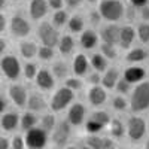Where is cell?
Returning <instances> with one entry per match:
<instances>
[{
    "label": "cell",
    "instance_id": "cell-2",
    "mask_svg": "<svg viewBox=\"0 0 149 149\" xmlns=\"http://www.w3.org/2000/svg\"><path fill=\"white\" fill-rule=\"evenodd\" d=\"M98 12L102 19L113 24L125 17V6L121 0H102L98 3Z\"/></svg>",
    "mask_w": 149,
    "mask_h": 149
},
{
    "label": "cell",
    "instance_id": "cell-57",
    "mask_svg": "<svg viewBox=\"0 0 149 149\" xmlns=\"http://www.w3.org/2000/svg\"><path fill=\"white\" fill-rule=\"evenodd\" d=\"M79 149H91V148H88L86 145H81V146H79Z\"/></svg>",
    "mask_w": 149,
    "mask_h": 149
},
{
    "label": "cell",
    "instance_id": "cell-18",
    "mask_svg": "<svg viewBox=\"0 0 149 149\" xmlns=\"http://www.w3.org/2000/svg\"><path fill=\"white\" fill-rule=\"evenodd\" d=\"M88 102L91 106L94 107H100L106 103L107 100V94H106V90L103 88L102 85H95V86H90L88 90Z\"/></svg>",
    "mask_w": 149,
    "mask_h": 149
},
{
    "label": "cell",
    "instance_id": "cell-32",
    "mask_svg": "<svg viewBox=\"0 0 149 149\" xmlns=\"http://www.w3.org/2000/svg\"><path fill=\"white\" fill-rule=\"evenodd\" d=\"M69 14H67V10H64V9H60V10H55L54 12V15H52V26L58 30V29H61V27H64V26H67V22H69Z\"/></svg>",
    "mask_w": 149,
    "mask_h": 149
},
{
    "label": "cell",
    "instance_id": "cell-33",
    "mask_svg": "<svg viewBox=\"0 0 149 149\" xmlns=\"http://www.w3.org/2000/svg\"><path fill=\"white\" fill-rule=\"evenodd\" d=\"M90 119H93V121L98 122L102 127H104V130L107 128V125H109L110 121H112V118H110V115H109V112L102 110V109L94 110L93 113H91V116H90Z\"/></svg>",
    "mask_w": 149,
    "mask_h": 149
},
{
    "label": "cell",
    "instance_id": "cell-25",
    "mask_svg": "<svg viewBox=\"0 0 149 149\" xmlns=\"http://www.w3.org/2000/svg\"><path fill=\"white\" fill-rule=\"evenodd\" d=\"M37 125H39V116H37V113H33V112L27 110L22 115H19V128L24 133L37 127Z\"/></svg>",
    "mask_w": 149,
    "mask_h": 149
},
{
    "label": "cell",
    "instance_id": "cell-29",
    "mask_svg": "<svg viewBox=\"0 0 149 149\" xmlns=\"http://www.w3.org/2000/svg\"><path fill=\"white\" fill-rule=\"evenodd\" d=\"M57 48H58V52L61 55H69V54L73 52V49H74V39L70 34H63L60 37Z\"/></svg>",
    "mask_w": 149,
    "mask_h": 149
},
{
    "label": "cell",
    "instance_id": "cell-49",
    "mask_svg": "<svg viewBox=\"0 0 149 149\" xmlns=\"http://www.w3.org/2000/svg\"><path fill=\"white\" fill-rule=\"evenodd\" d=\"M0 149H10V139L6 136H0Z\"/></svg>",
    "mask_w": 149,
    "mask_h": 149
},
{
    "label": "cell",
    "instance_id": "cell-7",
    "mask_svg": "<svg viewBox=\"0 0 149 149\" xmlns=\"http://www.w3.org/2000/svg\"><path fill=\"white\" fill-rule=\"evenodd\" d=\"M0 70L5 74V78L12 82L18 81V78L22 74V66L19 63L18 57L12 55V54L2 57V60H0Z\"/></svg>",
    "mask_w": 149,
    "mask_h": 149
},
{
    "label": "cell",
    "instance_id": "cell-24",
    "mask_svg": "<svg viewBox=\"0 0 149 149\" xmlns=\"http://www.w3.org/2000/svg\"><path fill=\"white\" fill-rule=\"evenodd\" d=\"M18 49H19L21 57H22L24 60L30 61V60H33L34 57H37V49H39V46H37V45H36V42H33V40L24 39V40H21V42H19Z\"/></svg>",
    "mask_w": 149,
    "mask_h": 149
},
{
    "label": "cell",
    "instance_id": "cell-35",
    "mask_svg": "<svg viewBox=\"0 0 149 149\" xmlns=\"http://www.w3.org/2000/svg\"><path fill=\"white\" fill-rule=\"evenodd\" d=\"M102 142H103V137L100 134H88L84 139V145H86L91 149H102Z\"/></svg>",
    "mask_w": 149,
    "mask_h": 149
},
{
    "label": "cell",
    "instance_id": "cell-45",
    "mask_svg": "<svg viewBox=\"0 0 149 149\" xmlns=\"http://www.w3.org/2000/svg\"><path fill=\"white\" fill-rule=\"evenodd\" d=\"M88 19H90V22L93 24V26H98V24L102 22V15H100V12H98V9H93L90 12Z\"/></svg>",
    "mask_w": 149,
    "mask_h": 149
},
{
    "label": "cell",
    "instance_id": "cell-23",
    "mask_svg": "<svg viewBox=\"0 0 149 149\" xmlns=\"http://www.w3.org/2000/svg\"><path fill=\"white\" fill-rule=\"evenodd\" d=\"M79 43H81L82 49H86V51L94 49L98 45V34L94 30H91V29H86V30H84L81 33Z\"/></svg>",
    "mask_w": 149,
    "mask_h": 149
},
{
    "label": "cell",
    "instance_id": "cell-17",
    "mask_svg": "<svg viewBox=\"0 0 149 149\" xmlns=\"http://www.w3.org/2000/svg\"><path fill=\"white\" fill-rule=\"evenodd\" d=\"M72 70L74 73L76 78H81V76H85L88 74V70H90V58L86 57L85 54L79 52L74 55L73 58V63H72Z\"/></svg>",
    "mask_w": 149,
    "mask_h": 149
},
{
    "label": "cell",
    "instance_id": "cell-1",
    "mask_svg": "<svg viewBox=\"0 0 149 149\" xmlns=\"http://www.w3.org/2000/svg\"><path fill=\"white\" fill-rule=\"evenodd\" d=\"M130 109L134 113H140L149 109V81L137 84L130 93Z\"/></svg>",
    "mask_w": 149,
    "mask_h": 149
},
{
    "label": "cell",
    "instance_id": "cell-55",
    "mask_svg": "<svg viewBox=\"0 0 149 149\" xmlns=\"http://www.w3.org/2000/svg\"><path fill=\"white\" fill-rule=\"evenodd\" d=\"M64 149H79V146H76V145H72V143H70V145H67Z\"/></svg>",
    "mask_w": 149,
    "mask_h": 149
},
{
    "label": "cell",
    "instance_id": "cell-31",
    "mask_svg": "<svg viewBox=\"0 0 149 149\" xmlns=\"http://www.w3.org/2000/svg\"><path fill=\"white\" fill-rule=\"evenodd\" d=\"M67 27L70 30V33H82L85 30V19L81 17V15H73L69 18V22H67Z\"/></svg>",
    "mask_w": 149,
    "mask_h": 149
},
{
    "label": "cell",
    "instance_id": "cell-52",
    "mask_svg": "<svg viewBox=\"0 0 149 149\" xmlns=\"http://www.w3.org/2000/svg\"><path fill=\"white\" fill-rule=\"evenodd\" d=\"M6 29H8V19H6V17L3 14H0V34L5 33Z\"/></svg>",
    "mask_w": 149,
    "mask_h": 149
},
{
    "label": "cell",
    "instance_id": "cell-10",
    "mask_svg": "<svg viewBox=\"0 0 149 149\" xmlns=\"http://www.w3.org/2000/svg\"><path fill=\"white\" fill-rule=\"evenodd\" d=\"M8 97L10 98V102L19 109H24L27 106L29 93H27L26 86L21 85V84H10L9 88H8Z\"/></svg>",
    "mask_w": 149,
    "mask_h": 149
},
{
    "label": "cell",
    "instance_id": "cell-28",
    "mask_svg": "<svg viewBox=\"0 0 149 149\" xmlns=\"http://www.w3.org/2000/svg\"><path fill=\"white\" fill-rule=\"evenodd\" d=\"M57 118H55V113H43L40 118H39V127L42 128V130H45L49 136H51V133L55 130V127H57Z\"/></svg>",
    "mask_w": 149,
    "mask_h": 149
},
{
    "label": "cell",
    "instance_id": "cell-34",
    "mask_svg": "<svg viewBox=\"0 0 149 149\" xmlns=\"http://www.w3.org/2000/svg\"><path fill=\"white\" fill-rule=\"evenodd\" d=\"M37 72H39V67H37L36 63H33V61H26L22 66V74L24 78H26L27 81H34Z\"/></svg>",
    "mask_w": 149,
    "mask_h": 149
},
{
    "label": "cell",
    "instance_id": "cell-11",
    "mask_svg": "<svg viewBox=\"0 0 149 149\" xmlns=\"http://www.w3.org/2000/svg\"><path fill=\"white\" fill-rule=\"evenodd\" d=\"M85 116H86V107L84 103L74 102L67 110V122L72 127H81L82 124H85Z\"/></svg>",
    "mask_w": 149,
    "mask_h": 149
},
{
    "label": "cell",
    "instance_id": "cell-50",
    "mask_svg": "<svg viewBox=\"0 0 149 149\" xmlns=\"http://www.w3.org/2000/svg\"><path fill=\"white\" fill-rule=\"evenodd\" d=\"M84 0H64V5H67L70 9H76L82 5Z\"/></svg>",
    "mask_w": 149,
    "mask_h": 149
},
{
    "label": "cell",
    "instance_id": "cell-47",
    "mask_svg": "<svg viewBox=\"0 0 149 149\" xmlns=\"http://www.w3.org/2000/svg\"><path fill=\"white\" fill-rule=\"evenodd\" d=\"M46 3H48L49 9H52V10H60V9H63L64 0H46Z\"/></svg>",
    "mask_w": 149,
    "mask_h": 149
},
{
    "label": "cell",
    "instance_id": "cell-20",
    "mask_svg": "<svg viewBox=\"0 0 149 149\" xmlns=\"http://www.w3.org/2000/svg\"><path fill=\"white\" fill-rule=\"evenodd\" d=\"M136 39V30L131 26H124L121 27L119 31V40H118V46L122 49H130L133 42Z\"/></svg>",
    "mask_w": 149,
    "mask_h": 149
},
{
    "label": "cell",
    "instance_id": "cell-30",
    "mask_svg": "<svg viewBox=\"0 0 149 149\" xmlns=\"http://www.w3.org/2000/svg\"><path fill=\"white\" fill-rule=\"evenodd\" d=\"M51 73L55 79H60V81H66L67 79V74H69V67L67 64L64 63L63 60H58V61H54L52 63V67H51Z\"/></svg>",
    "mask_w": 149,
    "mask_h": 149
},
{
    "label": "cell",
    "instance_id": "cell-39",
    "mask_svg": "<svg viewBox=\"0 0 149 149\" xmlns=\"http://www.w3.org/2000/svg\"><path fill=\"white\" fill-rule=\"evenodd\" d=\"M37 57L42 61H51L55 57V51H54V48H48V46L40 45L39 49H37Z\"/></svg>",
    "mask_w": 149,
    "mask_h": 149
},
{
    "label": "cell",
    "instance_id": "cell-6",
    "mask_svg": "<svg viewBox=\"0 0 149 149\" xmlns=\"http://www.w3.org/2000/svg\"><path fill=\"white\" fill-rule=\"evenodd\" d=\"M36 34H37V39L40 40L42 46H48V48H55L58 45L60 37H61L58 30L49 21L40 22L39 26H37Z\"/></svg>",
    "mask_w": 149,
    "mask_h": 149
},
{
    "label": "cell",
    "instance_id": "cell-27",
    "mask_svg": "<svg viewBox=\"0 0 149 149\" xmlns=\"http://www.w3.org/2000/svg\"><path fill=\"white\" fill-rule=\"evenodd\" d=\"M90 67H93V70L97 73H104L109 69V61L100 52H95L90 58Z\"/></svg>",
    "mask_w": 149,
    "mask_h": 149
},
{
    "label": "cell",
    "instance_id": "cell-40",
    "mask_svg": "<svg viewBox=\"0 0 149 149\" xmlns=\"http://www.w3.org/2000/svg\"><path fill=\"white\" fill-rule=\"evenodd\" d=\"M64 86L69 90H72L73 93L79 91L82 86H84V82L81 81V78H76V76H72V78H67L64 81Z\"/></svg>",
    "mask_w": 149,
    "mask_h": 149
},
{
    "label": "cell",
    "instance_id": "cell-5",
    "mask_svg": "<svg viewBox=\"0 0 149 149\" xmlns=\"http://www.w3.org/2000/svg\"><path fill=\"white\" fill-rule=\"evenodd\" d=\"M72 130H73V127L67 122V119L58 121L55 130L51 133V136H49V139H51L52 145L55 148H58V149H64L67 145H70Z\"/></svg>",
    "mask_w": 149,
    "mask_h": 149
},
{
    "label": "cell",
    "instance_id": "cell-19",
    "mask_svg": "<svg viewBox=\"0 0 149 149\" xmlns=\"http://www.w3.org/2000/svg\"><path fill=\"white\" fill-rule=\"evenodd\" d=\"M27 109L33 113H40L48 109V103L40 93H30L27 98Z\"/></svg>",
    "mask_w": 149,
    "mask_h": 149
},
{
    "label": "cell",
    "instance_id": "cell-56",
    "mask_svg": "<svg viewBox=\"0 0 149 149\" xmlns=\"http://www.w3.org/2000/svg\"><path fill=\"white\" fill-rule=\"evenodd\" d=\"M5 6H6V0H0V10H2Z\"/></svg>",
    "mask_w": 149,
    "mask_h": 149
},
{
    "label": "cell",
    "instance_id": "cell-13",
    "mask_svg": "<svg viewBox=\"0 0 149 149\" xmlns=\"http://www.w3.org/2000/svg\"><path fill=\"white\" fill-rule=\"evenodd\" d=\"M0 128L5 133H14L19 128V115L14 110L5 112L0 116Z\"/></svg>",
    "mask_w": 149,
    "mask_h": 149
},
{
    "label": "cell",
    "instance_id": "cell-26",
    "mask_svg": "<svg viewBox=\"0 0 149 149\" xmlns=\"http://www.w3.org/2000/svg\"><path fill=\"white\" fill-rule=\"evenodd\" d=\"M148 58V51L145 48H131L125 55V61L133 66H136L137 63H142Z\"/></svg>",
    "mask_w": 149,
    "mask_h": 149
},
{
    "label": "cell",
    "instance_id": "cell-3",
    "mask_svg": "<svg viewBox=\"0 0 149 149\" xmlns=\"http://www.w3.org/2000/svg\"><path fill=\"white\" fill-rule=\"evenodd\" d=\"M125 131H127V137L131 143L142 142L146 137V131H148L145 118L137 116V115H131L125 122Z\"/></svg>",
    "mask_w": 149,
    "mask_h": 149
},
{
    "label": "cell",
    "instance_id": "cell-22",
    "mask_svg": "<svg viewBox=\"0 0 149 149\" xmlns=\"http://www.w3.org/2000/svg\"><path fill=\"white\" fill-rule=\"evenodd\" d=\"M119 79V70L116 67H109L102 76V86L104 90H115Z\"/></svg>",
    "mask_w": 149,
    "mask_h": 149
},
{
    "label": "cell",
    "instance_id": "cell-59",
    "mask_svg": "<svg viewBox=\"0 0 149 149\" xmlns=\"http://www.w3.org/2000/svg\"><path fill=\"white\" fill-rule=\"evenodd\" d=\"M85 2H88V3H95L97 0H85Z\"/></svg>",
    "mask_w": 149,
    "mask_h": 149
},
{
    "label": "cell",
    "instance_id": "cell-14",
    "mask_svg": "<svg viewBox=\"0 0 149 149\" xmlns=\"http://www.w3.org/2000/svg\"><path fill=\"white\" fill-rule=\"evenodd\" d=\"M119 31H121V27H118L116 24H107L100 30V39L106 45L116 46L119 40Z\"/></svg>",
    "mask_w": 149,
    "mask_h": 149
},
{
    "label": "cell",
    "instance_id": "cell-4",
    "mask_svg": "<svg viewBox=\"0 0 149 149\" xmlns=\"http://www.w3.org/2000/svg\"><path fill=\"white\" fill-rule=\"evenodd\" d=\"M73 100H74V93L72 90L66 88V86H60L52 94L51 102H49V107H51L52 113H60V112L70 107Z\"/></svg>",
    "mask_w": 149,
    "mask_h": 149
},
{
    "label": "cell",
    "instance_id": "cell-41",
    "mask_svg": "<svg viewBox=\"0 0 149 149\" xmlns=\"http://www.w3.org/2000/svg\"><path fill=\"white\" fill-rule=\"evenodd\" d=\"M85 130H86L88 134H98V133H102L104 130V127H102L98 122H95V121L88 118L85 121Z\"/></svg>",
    "mask_w": 149,
    "mask_h": 149
},
{
    "label": "cell",
    "instance_id": "cell-53",
    "mask_svg": "<svg viewBox=\"0 0 149 149\" xmlns=\"http://www.w3.org/2000/svg\"><path fill=\"white\" fill-rule=\"evenodd\" d=\"M8 109V102H6V98L3 95H0V116H2L5 112Z\"/></svg>",
    "mask_w": 149,
    "mask_h": 149
},
{
    "label": "cell",
    "instance_id": "cell-51",
    "mask_svg": "<svg viewBox=\"0 0 149 149\" xmlns=\"http://www.w3.org/2000/svg\"><path fill=\"white\" fill-rule=\"evenodd\" d=\"M140 18L143 22H149V6H145L140 9Z\"/></svg>",
    "mask_w": 149,
    "mask_h": 149
},
{
    "label": "cell",
    "instance_id": "cell-61",
    "mask_svg": "<svg viewBox=\"0 0 149 149\" xmlns=\"http://www.w3.org/2000/svg\"><path fill=\"white\" fill-rule=\"evenodd\" d=\"M12 2H21V0H12Z\"/></svg>",
    "mask_w": 149,
    "mask_h": 149
},
{
    "label": "cell",
    "instance_id": "cell-12",
    "mask_svg": "<svg viewBox=\"0 0 149 149\" xmlns=\"http://www.w3.org/2000/svg\"><path fill=\"white\" fill-rule=\"evenodd\" d=\"M34 84L42 91H51L55 86V78L52 76L51 70L43 67V69H39V72H37L36 78H34Z\"/></svg>",
    "mask_w": 149,
    "mask_h": 149
},
{
    "label": "cell",
    "instance_id": "cell-58",
    "mask_svg": "<svg viewBox=\"0 0 149 149\" xmlns=\"http://www.w3.org/2000/svg\"><path fill=\"white\" fill-rule=\"evenodd\" d=\"M145 149H149V139H148L146 143H145Z\"/></svg>",
    "mask_w": 149,
    "mask_h": 149
},
{
    "label": "cell",
    "instance_id": "cell-9",
    "mask_svg": "<svg viewBox=\"0 0 149 149\" xmlns=\"http://www.w3.org/2000/svg\"><path fill=\"white\" fill-rule=\"evenodd\" d=\"M24 140L27 149H45L49 142V134L37 125L24 133Z\"/></svg>",
    "mask_w": 149,
    "mask_h": 149
},
{
    "label": "cell",
    "instance_id": "cell-43",
    "mask_svg": "<svg viewBox=\"0 0 149 149\" xmlns=\"http://www.w3.org/2000/svg\"><path fill=\"white\" fill-rule=\"evenodd\" d=\"M115 90H116V93H118V95H125V94H130L131 93V85L127 82V81H124L122 78L118 81V84H116V86H115Z\"/></svg>",
    "mask_w": 149,
    "mask_h": 149
},
{
    "label": "cell",
    "instance_id": "cell-38",
    "mask_svg": "<svg viewBox=\"0 0 149 149\" xmlns=\"http://www.w3.org/2000/svg\"><path fill=\"white\" fill-rule=\"evenodd\" d=\"M100 54L109 61V60H116L118 57V51L115 46L112 45H106V43H102L100 45Z\"/></svg>",
    "mask_w": 149,
    "mask_h": 149
},
{
    "label": "cell",
    "instance_id": "cell-54",
    "mask_svg": "<svg viewBox=\"0 0 149 149\" xmlns=\"http://www.w3.org/2000/svg\"><path fill=\"white\" fill-rule=\"evenodd\" d=\"M6 48H8V43H6V40L3 39V37H0V55H3V54H5Z\"/></svg>",
    "mask_w": 149,
    "mask_h": 149
},
{
    "label": "cell",
    "instance_id": "cell-15",
    "mask_svg": "<svg viewBox=\"0 0 149 149\" xmlns=\"http://www.w3.org/2000/svg\"><path fill=\"white\" fill-rule=\"evenodd\" d=\"M49 6L46 0H30L29 3V15L33 21H40L48 15Z\"/></svg>",
    "mask_w": 149,
    "mask_h": 149
},
{
    "label": "cell",
    "instance_id": "cell-21",
    "mask_svg": "<svg viewBox=\"0 0 149 149\" xmlns=\"http://www.w3.org/2000/svg\"><path fill=\"white\" fill-rule=\"evenodd\" d=\"M107 131H109V136L113 140H119V139H124L127 136V131H125V122H122L119 118H112L110 124L107 125Z\"/></svg>",
    "mask_w": 149,
    "mask_h": 149
},
{
    "label": "cell",
    "instance_id": "cell-48",
    "mask_svg": "<svg viewBox=\"0 0 149 149\" xmlns=\"http://www.w3.org/2000/svg\"><path fill=\"white\" fill-rule=\"evenodd\" d=\"M128 2H130L131 8H139V9H142V8L148 6L149 0H128Z\"/></svg>",
    "mask_w": 149,
    "mask_h": 149
},
{
    "label": "cell",
    "instance_id": "cell-36",
    "mask_svg": "<svg viewBox=\"0 0 149 149\" xmlns=\"http://www.w3.org/2000/svg\"><path fill=\"white\" fill-rule=\"evenodd\" d=\"M112 107L116 112H125L130 107V104H128V100L124 95H115L112 98Z\"/></svg>",
    "mask_w": 149,
    "mask_h": 149
},
{
    "label": "cell",
    "instance_id": "cell-16",
    "mask_svg": "<svg viewBox=\"0 0 149 149\" xmlns=\"http://www.w3.org/2000/svg\"><path fill=\"white\" fill-rule=\"evenodd\" d=\"M145 78H146V70L140 66H130L122 72V79L127 81L130 85H133V84L137 85V84L143 82Z\"/></svg>",
    "mask_w": 149,
    "mask_h": 149
},
{
    "label": "cell",
    "instance_id": "cell-60",
    "mask_svg": "<svg viewBox=\"0 0 149 149\" xmlns=\"http://www.w3.org/2000/svg\"><path fill=\"white\" fill-rule=\"evenodd\" d=\"M0 90H2V81H0Z\"/></svg>",
    "mask_w": 149,
    "mask_h": 149
},
{
    "label": "cell",
    "instance_id": "cell-44",
    "mask_svg": "<svg viewBox=\"0 0 149 149\" xmlns=\"http://www.w3.org/2000/svg\"><path fill=\"white\" fill-rule=\"evenodd\" d=\"M86 81L91 86H95V85H100L102 84V73H97V72H91L86 74Z\"/></svg>",
    "mask_w": 149,
    "mask_h": 149
},
{
    "label": "cell",
    "instance_id": "cell-37",
    "mask_svg": "<svg viewBox=\"0 0 149 149\" xmlns=\"http://www.w3.org/2000/svg\"><path fill=\"white\" fill-rule=\"evenodd\" d=\"M136 36L142 43H149V22H140L136 29Z\"/></svg>",
    "mask_w": 149,
    "mask_h": 149
},
{
    "label": "cell",
    "instance_id": "cell-46",
    "mask_svg": "<svg viewBox=\"0 0 149 149\" xmlns=\"http://www.w3.org/2000/svg\"><path fill=\"white\" fill-rule=\"evenodd\" d=\"M115 148H116V142L110 136H104L102 142V149H115Z\"/></svg>",
    "mask_w": 149,
    "mask_h": 149
},
{
    "label": "cell",
    "instance_id": "cell-42",
    "mask_svg": "<svg viewBox=\"0 0 149 149\" xmlns=\"http://www.w3.org/2000/svg\"><path fill=\"white\" fill-rule=\"evenodd\" d=\"M10 149H27L26 148V140H24V136L15 133L10 137Z\"/></svg>",
    "mask_w": 149,
    "mask_h": 149
},
{
    "label": "cell",
    "instance_id": "cell-8",
    "mask_svg": "<svg viewBox=\"0 0 149 149\" xmlns=\"http://www.w3.org/2000/svg\"><path fill=\"white\" fill-rule=\"evenodd\" d=\"M8 26H9V31L10 34L17 37V39H27V36L30 34L31 31V24L30 21L24 17L22 14H15V15H12L9 22H8Z\"/></svg>",
    "mask_w": 149,
    "mask_h": 149
}]
</instances>
